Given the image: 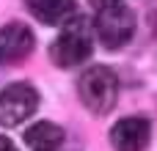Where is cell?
<instances>
[{"label": "cell", "instance_id": "7", "mask_svg": "<svg viewBox=\"0 0 157 151\" xmlns=\"http://www.w3.org/2000/svg\"><path fill=\"white\" fill-rule=\"evenodd\" d=\"M25 6L41 25H61L77 14L75 0H25Z\"/></svg>", "mask_w": 157, "mask_h": 151}, {"label": "cell", "instance_id": "1", "mask_svg": "<svg viewBox=\"0 0 157 151\" xmlns=\"http://www.w3.org/2000/svg\"><path fill=\"white\" fill-rule=\"evenodd\" d=\"M94 50V25L88 17H69L66 25L61 28L58 39L50 44V58L55 66L61 69H72V66H80L88 61Z\"/></svg>", "mask_w": 157, "mask_h": 151}, {"label": "cell", "instance_id": "4", "mask_svg": "<svg viewBox=\"0 0 157 151\" xmlns=\"http://www.w3.org/2000/svg\"><path fill=\"white\" fill-rule=\"evenodd\" d=\"M39 107V91L28 83H14L0 94V127H19Z\"/></svg>", "mask_w": 157, "mask_h": 151}, {"label": "cell", "instance_id": "6", "mask_svg": "<svg viewBox=\"0 0 157 151\" xmlns=\"http://www.w3.org/2000/svg\"><path fill=\"white\" fill-rule=\"evenodd\" d=\"M36 47V39L30 33V28L11 22L6 28H0V66H14L19 61H25Z\"/></svg>", "mask_w": 157, "mask_h": 151}, {"label": "cell", "instance_id": "3", "mask_svg": "<svg viewBox=\"0 0 157 151\" xmlns=\"http://www.w3.org/2000/svg\"><path fill=\"white\" fill-rule=\"evenodd\" d=\"M77 96L83 102L86 110H91L94 116H108L116 107L119 99V80L116 72L110 66H91L77 77Z\"/></svg>", "mask_w": 157, "mask_h": 151}, {"label": "cell", "instance_id": "5", "mask_svg": "<svg viewBox=\"0 0 157 151\" xmlns=\"http://www.w3.org/2000/svg\"><path fill=\"white\" fill-rule=\"evenodd\" d=\"M152 140V124L144 116H127L113 124L110 146L116 151H146Z\"/></svg>", "mask_w": 157, "mask_h": 151}, {"label": "cell", "instance_id": "8", "mask_svg": "<svg viewBox=\"0 0 157 151\" xmlns=\"http://www.w3.org/2000/svg\"><path fill=\"white\" fill-rule=\"evenodd\" d=\"M25 143L30 151H58L63 143V129L50 121H36L25 129Z\"/></svg>", "mask_w": 157, "mask_h": 151}, {"label": "cell", "instance_id": "9", "mask_svg": "<svg viewBox=\"0 0 157 151\" xmlns=\"http://www.w3.org/2000/svg\"><path fill=\"white\" fill-rule=\"evenodd\" d=\"M0 151H19V149H17L8 138H3V135H0Z\"/></svg>", "mask_w": 157, "mask_h": 151}, {"label": "cell", "instance_id": "2", "mask_svg": "<svg viewBox=\"0 0 157 151\" xmlns=\"http://www.w3.org/2000/svg\"><path fill=\"white\" fill-rule=\"evenodd\" d=\"M94 8V30L108 50L124 47L135 33V14L124 0H88Z\"/></svg>", "mask_w": 157, "mask_h": 151}]
</instances>
